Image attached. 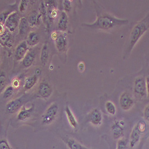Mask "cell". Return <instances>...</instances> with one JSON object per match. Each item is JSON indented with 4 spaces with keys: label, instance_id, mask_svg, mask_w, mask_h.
Wrapping results in <instances>:
<instances>
[{
    "label": "cell",
    "instance_id": "19",
    "mask_svg": "<svg viewBox=\"0 0 149 149\" xmlns=\"http://www.w3.org/2000/svg\"><path fill=\"white\" fill-rule=\"evenodd\" d=\"M42 17L41 15L38 13L36 11H32L28 19V22L31 27H33L35 26H38L40 24L41 18Z\"/></svg>",
    "mask_w": 149,
    "mask_h": 149
},
{
    "label": "cell",
    "instance_id": "18",
    "mask_svg": "<svg viewBox=\"0 0 149 149\" xmlns=\"http://www.w3.org/2000/svg\"><path fill=\"white\" fill-rule=\"evenodd\" d=\"M65 110V113H66L67 119L68 120L70 125L73 128H77V127L78 125V123L75 116H74L73 112L72 111L71 109L68 106H66Z\"/></svg>",
    "mask_w": 149,
    "mask_h": 149
},
{
    "label": "cell",
    "instance_id": "1",
    "mask_svg": "<svg viewBox=\"0 0 149 149\" xmlns=\"http://www.w3.org/2000/svg\"><path fill=\"white\" fill-rule=\"evenodd\" d=\"M97 12V19L96 20L90 24L84 23L82 26H85L93 29H102V30H110L115 27H119L126 25L128 23V19H121L111 15L109 13L102 11L101 7L98 4L94 1Z\"/></svg>",
    "mask_w": 149,
    "mask_h": 149
},
{
    "label": "cell",
    "instance_id": "4",
    "mask_svg": "<svg viewBox=\"0 0 149 149\" xmlns=\"http://www.w3.org/2000/svg\"><path fill=\"white\" fill-rule=\"evenodd\" d=\"M26 97L22 96L8 102L6 107V110L10 114H14L19 111L25 102Z\"/></svg>",
    "mask_w": 149,
    "mask_h": 149
},
{
    "label": "cell",
    "instance_id": "21",
    "mask_svg": "<svg viewBox=\"0 0 149 149\" xmlns=\"http://www.w3.org/2000/svg\"><path fill=\"white\" fill-rule=\"evenodd\" d=\"M35 58V54L33 52H28L25 56V57H24L23 59V65L24 68H29L31 67Z\"/></svg>",
    "mask_w": 149,
    "mask_h": 149
},
{
    "label": "cell",
    "instance_id": "27",
    "mask_svg": "<svg viewBox=\"0 0 149 149\" xmlns=\"http://www.w3.org/2000/svg\"><path fill=\"white\" fill-rule=\"evenodd\" d=\"M107 112L111 115H115L116 112V108L112 102L107 101L105 104Z\"/></svg>",
    "mask_w": 149,
    "mask_h": 149
},
{
    "label": "cell",
    "instance_id": "24",
    "mask_svg": "<svg viewBox=\"0 0 149 149\" xmlns=\"http://www.w3.org/2000/svg\"><path fill=\"white\" fill-rule=\"evenodd\" d=\"M10 31L8 30L5 31L1 34V44L10 47L12 45V39L11 38Z\"/></svg>",
    "mask_w": 149,
    "mask_h": 149
},
{
    "label": "cell",
    "instance_id": "8",
    "mask_svg": "<svg viewBox=\"0 0 149 149\" xmlns=\"http://www.w3.org/2000/svg\"><path fill=\"white\" fill-rule=\"evenodd\" d=\"M48 20L49 22H53L57 16V10L55 1H45L44 2Z\"/></svg>",
    "mask_w": 149,
    "mask_h": 149
},
{
    "label": "cell",
    "instance_id": "13",
    "mask_svg": "<svg viewBox=\"0 0 149 149\" xmlns=\"http://www.w3.org/2000/svg\"><path fill=\"white\" fill-rule=\"evenodd\" d=\"M124 125H125V123L122 120H118L113 124L111 127V131L112 132L114 139H120L121 136H122L124 131Z\"/></svg>",
    "mask_w": 149,
    "mask_h": 149
},
{
    "label": "cell",
    "instance_id": "37",
    "mask_svg": "<svg viewBox=\"0 0 149 149\" xmlns=\"http://www.w3.org/2000/svg\"><path fill=\"white\" fill-rule=\"evenodd\" d=\"M146 89H147V95L149 98V77H147L146 78Z\"/></svg>",
    "mask_w": 149,
    "mask_h": 149
},
{
    "label": "cell",
    "instance_id": "22",
    "mask_svg": "<svg viewBox=\"0 0 149 149\" xmlns=\"http://www.w3.org/2000/svg\"><path fill=\"white\" fill-rule=\"evenodd\" d=\"M30 27L28 20L25 17H22L20 19V23L19 25V33L21 35H24L27 33Z\"/></svg>",
    "mask_w": 149,
    "mask_h": 149
},
{
    "label": "cell",
    "instance_id": "23",
    "mask_svg": "<svg viewBox=\"0 0 149 149\" xmlns=\"http://www.w3.org/2000/svg\"><path fill=\"white\" fill-rule=\"evenodd\" d=\"M37 81H38V77H37L36 74H34V75L26 78L25 79V81H24V90H29L32 89L36 84Z\"/></svg>",
    "mask_w": 149,
    "mask_h": 149
},
{
    "label": "cell",
    "instance_id": "32",
    "mask_svg": "<svg viewBox=\"0 0 149 149\" xmlns=\"http://www.w3.org/2000/svg\"><path fill=\"white\" fill-rule=\"evenodd\" d=\"M11 13L9 11H4L1 14V16H0V23H1V24L2 25H4V24L8 18V17L9 16V15L11 14Z\"/></svg>",
    "mask_w": 149,
    "mask_h": 149
},
{
    "label": "cell",
    "instance_id": "38",
    "mask_svg": "<svg viewBox=\"0 0 149 149\" xmlns=\"http://www.w3.org/2000/svg\"><path fill=\"white\" fill-rule=\"evenodd\" d=\"M78 68L80 70V71L82 72L85 69V65L83 62H81V63L78 65Z\"/></svg>",
    "mask_w": 149,
    "mask_h": 149
},
{
    "label": "cell",
    "instance_id": "12",
    "mask_svg": "<svg viewBox=\"0 0 149 149\" xmlns=\"http://www.w3.org/2000/svg\"><path fill=\"white\" fill-rule=\"evenodd\" d=\"M54 41L58 52H64L66 51L68 42L65 33L57 34V36L55 39Z\"/></svg>",
    "mask_w": 149,
    "mask_h": 149
},
{
    "label": "cell",
    "instance_id": "14",
    "mask_svg": "<svg viewBox=\"0 0 149 149\" xmlns=\"http://www.w3.org/2000/svg\"><path fill=\"white\" fill-rule=\"evenodd\" d=\"M33 110V105L28 109H27L25 106H23L17 114V119L20 121H27L31 117Z\"/></svg>",
    "mask_w": 149,
    "mask_h": 149
},
{
    "label": "cell",
    "instance_id": "31",
    "mask_svg": "<svg viewBox=\"0 0 149 149\" xmlns=\"http://www.w3.org/2000/svg\"><path fill=\"white\" fill-rule=\"evenodd\" d=\"M30 1H27V0H22L20 3V5L19 6V11L20 13H23L26 11V8L28 7V4Z\"/></svg>",
    "mask_w": 149,
    "mask_h": 149
},
{
    "label": "cell",
    "instance_id": "2",
    "mask_svg": "<svg viewBox=\"0 0 149 149\" xmlns=\"http://www.w3.org/2000/svg\"><path fill=\"white\" fill-rule=\"evenodd\" d=\"M149 29V14L142 20L136 23L133 29H132L130 36V40L125 56L129 54L132 50L133 48L140 39L143 34Z\"/></svg>",
    "mask_w": 149,
    "mask_h": 149
},
{
    "label": "cell",
    "instance_id": "11",
    "mask_svg": "<svg viewBox=\"0 0 149 149\" xmlns=\"http://www.w3.org/2000/svg\"><path fill=\"white\" fill-rule=\"evenodd\" d=\"M28 43L26 41H23L16 48L15 57L16 60H21L24 58L28 51Z\"/></svg>",
    "mask_w": 149,
    "mask_h": 149
},
{
    "label": "cell",
    "instance_id": "10",
    "mask_svg": "<svg viewBox=\"0 0 149 149\" xmlns=\"http://www.w3.org/2000/svg\"><path fill=\"white\" fill-rule=\"evenodd\" d=\"M53 93V88L52 86L47 82H42L38 88V94L41 98L47 99L50 97Z\"/></svg>",
    "mask_w": 149,
    "mask_h": 149
},
{
    "label": "cell",
    "instance_id": "30",
    "mask_svg": "<svg viewBox=\"0 0 149 149\" xmlns=\"http://www.w3.org/2000/svg\"><path fill=\"white\" fill-rule=\"evenodd\" d=\"M128 142V140L126 139H119L116 145V149H127Z\"/></svg>",
    "mask_w": 149,
    "mask_h": 149
},
{
    "label": "cell",
    "instance_id": "35",
    "mask_svg": "<svg viewBox=\"0 0 149 149\" xmlns=\"http://www.w3.org/2000/svg\"><path fill=\"white\" fill-rule=\"evenodd\" d=\"M144 117L146 120L149 122V104L147 105L144 110Z\"/></svg>",
    "mask_w": 149,
    "mask_h": 149
},
{
    "label": "cell",
    "instance_id": "7",
    "mask_svg": "<svg viewBox=\"0 0 149 149\" xmlns=\"http://www.w3.org/2000/svg\"><path fill=\"white\" fill-rule=\"evenodd\" d=\"M119 104L122 110L128 111L134 106V101L128 93L123 92L119 98Z\"/></svg>",
    "mask_w": 149,
    "mask_h": 149
},
{
    "label": "cell",
    "instance_id": "36",
    "mask_svg": "<svg viewBox=\"0 0 149 149\" xmlns=\"http://www.w3.org/2000/svg\"><path fill=\"white\" fill-rule=\"evenodd\" d=\"M20 85L19 81L17 79H14V80L12 82V86H13L14 88H18Z\"/></svg>",
    "mask_w": 149,
    "mask_h": 149
},
{
    "label": "cell",
    "instance_id": "9",
    "mask_svg": "<svg viewBox=\"0 0 149 149\" xmlns=\"http://www.w3.org/2000/svg\"><path fill=\"white\" fill-rule=\"evenodd\" d=\"M88 119L89 122L94 126H100L103 120L102 114L98 109H94L88 115Z\"/></svg>",
    "mask_w": 149,
    "mask_h": 149
},
{
    "label": "cell",
    "instance_id": "34",
    "mask_svg": "<svg viewBox=\"0 0 149 149\" xmlns=\"http://www.w3.org/2000/svg\"><path fill=\"white\" fill-rule=\"evenodd\" d=\"M71 4L72 1H70V0H65V1H63V6L65 12H70L72 8Z\"/></svg>",
    "mask_w": 149,
    "mask_h": 149
},
{
    "label": "cell",
    "instance_id": "17",
    "mask_svg": "<svg viewBox=\"0 0 149 149\" xmlns=\"http://www.w3.org/2000/svg\"><path fill=\"white\" fill-rule=\"evenodd\" d=\"M69 18L68 15L65 11H62L61 13L59 20L58 22V29L61 31H66L68 28Z\"/></svg>",
    "mask_w": 149,
    "mask_h": 149
},
{
    "label": "cell",
    "instance_id": "29",
    "mask_svg": "<svg viewBox=\"0 0 149 149\" xmlns=\"http://www.w3.org/2000/svg\"><path fill=\"white\" fill-rule=\"evenodd\" d=\"M14 90H15V88L12 85L7 86L3 92V98L4 99H7L10 98L12 95H13L14 93Z\"/></svg>",
    "mask_w": 149,
    "mask_h": 149
},
{
    "label": "cell",
    "instance_id": "15",
    "mask_svg": "<svg viewBox=\"0 0 149 149\" xmlns=\"http://www.w3.org/2000/svg\"><path fill=\"white\" fill-rule=\"evenodd\" d=\"M62 140L69 149H91L85 147L76 140L69 136H65Z\"/></svg>",
    "mask_w": 149,
    "mask_h": 149
},
{
    "label": "cell",
    "instance_id": "6",
    "mask_svg": "<svg viewBox=\"0 0 149 149\" xmlns=\"http://www.w3.org/2000/svg\"><path fill=\"white\" fill-rule=\"evenodd\" d=\"M134 91L141 97H144L147 95L146 79L141 77L135 78L134 84Z\"/></svg>",
    "mask_w": 149,
    "mask_h": 149
},
{
    "label": "cell",
    "instance_id": "5",
    "mask_svg": "<svg viewBox=\"0 0 149 149\" xmlns=\"http://www.w3.org/2000/svg\"><path fill=\"white\" fill-rule=\"evenodd\" d=\"M20 21V19L17 12L13 11L8 17L4 26L10 32H13L19 26Z\"/></svg>",
    "mask_w": 149,
    "mask_h": 149
},
{
    "label": "cell",
    "instance_id": "33",
    "mask_svg": "<svg viewBox=\"0 0 149 149\" xmlns=\"http://www.w3.org/2000/svg\"><path fill=\"white\" fill-rule=\"evenodd\" d=\"M0 149H12L7 140L2 139L0 141Z\"/></svg>",
    "mask_w": 149,
    "mask_h": 149
},
{
    "label": "cell",
    "instance_id": "3",
    "mask_svg": "<svg viewBox=\"0 0 149 149\" xmlns=\"http://www.w3.org/2000/svg\"><path fill=\"white\" fill-rule=\"evenodd\" d=\"M58 112V106L54 103L49 106L42 116V123L43 125H50L56 119Z\"/></svg>",
    "mask_w": 149,
    "mask_h": 149
},
{
    "label": "cell",
    "instance_id": "28",
    "mask_svg": "<svg viewBox=\"0 0 149 149\" xmlns=\"http://www.w3.org/2000/svg\"><path fill=\"white\" fill-rule=\"evenodd\" d=\"M7 79L6 75L4 72H1V74H0V92L3 93L5 89L7 88L6 87L7 85Z\"/></svg>",
    "mask_w": 149,
    "mask_h": 149
},
{
    "label": "cell",
    "instance_id": "25",
    "mask_svg": "<svg viewBox=\"0 0 149 149\" xmlns=\"http://www.w3.org/2000/svg\"><path fill=\"white\" fill-rule=\"evenodd\" d=\"M49 57V47L48 45L47 42L44 44L42 48L41 49V56H40V60L41 63L43 65H45L47 62L48 61Z\"/></svg>",
    "mask_w": 149,
    "mask_h": 149
},
{
    "label": "cell",
    "instance_id": "39",
    "mask_svg": "<svg viewBox=\"0 0 149 149\" xmlns=\"http://www.w3.org/2000/svg\"><path fill=\"white\" fill-rule=\"evenodd\" d=\"M139 149H140V148H139ZM140 149H141V148H140Z\"/></svg>",
    "mask_w": 149,
    "mask_h": 149
},
{
    "label": "cell",
    "instance_id": "16",
    "mask_svg": "<svg viewBox=\"0 0 149 149\" xmlns=\"http://www.w3.org/2000/svg\"><path fill=\"white\" fill-rule=\"evenodd\" d=\"M143 133L140 130L137 125H135L132 129L131 133L130 134V146L131 148L135 147V146L139 143L141 135Z\"/></svg>",
    "mask_w": 149,
    "mask_h": 149
},
{
    "label": "cell",
    "instance_id": "26",
    "mask_svg": "<svg viewBox=\"0 0 149 149\" xmlns=\"http://www.w3.org/2000/svg\"><path fill=\"white\" fill-rule=\"evenodd\" d=\"M39 10H40V13L41 15L42 20L45 23L47 24V26H48V23H49L48 15H47V9L44 4V2L42 1L40 4V6L39 7Z\"/></svg>",
    "mask_w": 149,
    "mask_h": 149
},
{
    "label": "cell",
    "instance_id": "20",
    "mask_svg": "<svg viewBox=\"0 0 149 149\" xmlns=\"http://www.w3.org/2000/svg\"><path fill=\"white\" fill-rule=\"evenodd\" d=\"M40 36L38 32L32 31L29 33L26 40L28 45L31 47L35 46L36 44H38L40 42Z\"/></svg>",
    "mask_w": 149,
    "mask_h": 149
}]
</instances>
